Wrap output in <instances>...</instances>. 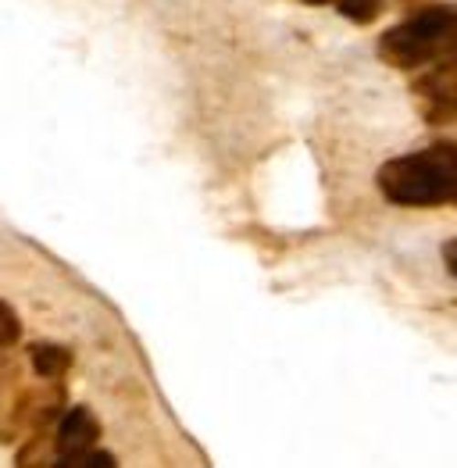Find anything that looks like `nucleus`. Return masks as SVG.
I'll return each mask as SVG.
<instances>
[{"instance_id": "nucleus-2", "label": "nucleus", "mask_w": 457, "mask_h": 468, "mask_svg": "<svg viewBox=\"0 0 457 468\" xmlns=\"http://www.w3.org/2000/svg\"><path fill=\"white\" fill-rule=\"evenodd\" d=\"M379 54L393 69H421L457 54V7H429L379 39Z\"/></svg>"}, {"instance_id": "nucleus-7", "label": "nucleus", "mask_w": 457, "mask_h": 468, "mask_svg": "<svg viewBox=\"0 0 457 468\" xmlns=\"http://www.w3.org/2000/svg\"><path fill=\"white\" fill-rule=\"evenodd\" d=\"M18 333H22L18 314H15L7 304H4V301H0V351H4V347H11V344L18 340Z\"/></svg>"}, {"instance_id": "nucleus-5", "label": "nucleus", "mask_w": 457, "mask_h": 468, "mask_svg": "<svg viewBox=\"0 0 457 468\" xmlns=\"http://www.w3.org/2000/svg\"><path fill=\"white\" fill-rule=\"evenodd\" d=\"M33 365H37V372L43 379H58L72 365V354L65 347H58V344H37L33 347Z\"/></svg>"}, {"instance_id": "nucleus-4", "label": "nucleus", "mask_w": 457, "mask_h": 468, "mask_svg": "<svg viewBox=\"0 0 457 468\" xmlns=\"http://www.w3.org/2000/svg\"><path fill=\"white\" fill-rule=\"evenodd\" d=\"M415 101L429 122H457V54L415 82Z\"/></svg>"}, {"instance_id": "nucleus-1", "label": "nucleus", "mask_w": 457, "mask_h": 468, "mask_svg": "<svg viewBox=\"0 0 457 468\" xmlns=\"http://www.w3.org/2000/svg\"><path fill=\"white\" fill-rule=\"evenodd\" d=\"M379 190L397 207H440L457 200V144H432L379 168Z\"/></svg>"}, {"instance_id": "nucleus-3", "label": "nucleus", "mask_w": 457, "mask_h": 468, "mask_svg": "<svg viewBox=\"0 0 457 468\" xmlns=\"http://www.w3.org/2000/svg\"><path fill=\"white\" fill-rule=\"evenodd\" d=\"M97 440H101V426H97V419L90 415V408H72L69 415H65V422L58 426V440H54V447H58V465H114L112 454H97L93 447H97Z\"/></svg>"}, {"instance_id": "nucleus-6", "label": "nucleus", "mask_w": 457, "mask_h": 468, "mask_svg": "<svg viewBox=\"0 0 457 468\" xmlns=\"http://www.w3.org/2000/svg\"><path fill=\"white\" fill-rule=\"evenodd\" d=\"M340 7L354 22H372L379 15V0H340Z\"/></svg>"}, {"instance_id": "nucleus-8", "label": "nucleus", "mask_w": 457, "mask_h": 468, "mask_svg": "<svg viewBox=\"0 0 457 468\" xmlns=\"http://www.w3.org/2000/svg\"><path fill=\"white\" fill-rule=\"evenodd\" d=\"M447 265H451V272L457 275V243H451V247H447Z\"/></svg>"}, {"instance_id": "nucleus-9", "label": "nucleus", "mask_w": 457, "mask_h": 468, "mask_svg": "<svg viewBox=\"0 0 457 468\" xmlns=\"http://www.w3.org/2000/svg\"><path fill=\"white\" fill-rule=\"evenodd\" d=\"M307 4H329V0H307Z\"/></svg>"}]
</instances>
